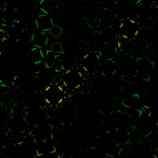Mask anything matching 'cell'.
Listing matches in <instances>:
<instances>
[{"label":"cell","instance_id":"obj_14","mask_svg":"<svg viewBox=\"0 0 158 158\" xmlns=\"http://www.w3.org/2000/svg\"><path fill=\"white\" fill-rule=\"evenodd\" d=\"M131 152H132L136 158H150L152 156L150 144L144 139L142 141L132 142L131 144Z\"/></svg>","mask_w":158,"mask_h":158},{"label":"cell","instance_id":"obj_20","mask_svg":"<svg viewBox=\"0 0 158 158\" xmlns=\"http://www.w3.org/2000/svg\"><path fill=\"white\" fill-rule=\"evenodd\" d=\"M31 44L32 47L40 48H47L48 46V32H40L37 31L32 34L31 36Z\"/></svg>","mask_w":158,"mask_h":158},{"label":"cell","instance_id":"obj_5","mask_svg":"<svg viewBox=\"0 0 158 158\" xmlns=\"http://www.w3.org/2000/svg\"><path fill=\"white\" fill-rule=\"evenodd\" d=\"M23 115L31 127H35L41 125V123H47L51 118V116H49L46 107L33 109V110H26L24 111Z\"/></svg>","mask_w":158,"mask_h":158},{"label":"cell","instance_id":"obj_32","mask_svg":"<svg viewBox=\"0 0 158 158\" xmlns=\"http://www.w3.org/2000/svg\"><path fill=\"white\" fill-rule=\"evenodd\" d=\"M48 2H49V3H52V4H56V3H58L60 0H47Z\"/></svg>","mask_w":158,"mask_h":158},{"label":"cell","instance_id":"obj_26","mask_svg":"<svg viewBox=\"0 0 158 158\" xmlns=\"http://www.w3.org/2000/svg\"><path fill=\"white\" fill-rule=\"evenodd\" d=\"M62 31H63V28L61 26H59L57 23H54L52 26V28L48 30V34L52 38L56 39V40H59V37H60Z\"/></svg>","mask_w":158,"mask_h":158},{"label":"cell","instance_id":"obj_1","mask_svg":"<svg viewBox=\"0 0 158 158\" xmlns=\"http://www.w3.org/2000/svg\"><path fill=\"white\" fill-rule=\"evenodd\" d=\"M43 98L44 101V106L56 109L59 108L64 101L67 100L68 92L60 82L54 81L42 91Z\"/></svg>","mask_w":158,"mask_h":158},{"label":"cell","instance_id":"obj_6","mask_svg":"<svg viewBox=\"0 0 158 158\" xmlns=\"http://www.w3.org/2000/svg\"><path fill=\"white\" fill-rule=\"evenodd\" d=\"M135 14V19L138 22H145L148 20H152L155 14V10L153 7V4L145 1V0H139L132 9Z\"/></svg>","mask_w":158,"mask_h":158},{"label":"cell","instance_id":"obj_19","mask_svg":"<svg viewBox=\"0 0 158 158\" xmlns=\"http://www.w3.org/2000/svg\"><path fill=\"white\" fill-rule=\"evenodd\" d=\"M53 24L54 22L52 20V18L49 17L47 13H44V12L39 14L36 20H35L36 29H37V31H40V32H48V30L52 28Z\"/></svg>","mask_w":158,"mask_h":158},{"label":"cell","instance_id":"obj_16","mask_svg":"<svg viewBox=\"0 0 158 158\" xmlns=\"http://www.w3.org/2000/svg\"><path fill=\"white\" fill-rule=\"evenodd\" d=\"M98 54L101 60H115L118 56V48L115 44H101L98 48Z\"/></svg>","mask_w":158,"mask_h":158},{"label":"cell","instance_id":"obj_31","mask_svg":"<svg viewBox=\"0 0 158 158\" xmlns=\"http://www.w3.org/2000/svg\"><path fill=\"white\" fill-rule=\"evenodd\" d=\"M152 157L153 158H158V147L156 149H154L152 151Z\"/></svg>","mask_w":158,"mask_h":158},{"label":"cell","instance_id":"obj_2","mask_svg":"<svg viewBox=\"0 0 158 158\" xmlns=\"http://www.w3.org/2000/svg\"><path fill=\"white\" fill-rule=\"evenodd\" d=\"M5 127L12 137H21L24 135H28L31 126L26 121L23 113H14L7 118Z\"/></svg>","mask_w":158,"mask_h":158},{"label":"cell","instance_id":"obj_8","mask_svg":"<svg viewBox=\"0 0 158 158\" xmlns=\"http://www.w3.org/2000/svg\"><path fill=\"white\" fill-rule=\"evenodd\" d=\"M21 105L23 107L24 111L46 107V106H44V98H43V94H42L41 91L22 94Z\"/></svg>","mask_w":158,"mask_h":158},{"label":"cell","instance_id":"obj_10","mask_svg":"<svg viewBox=\"0 0 158 158\" xmlns=\"http://www.w3.org/2000/svg\"><path fill=\"white\" fill-rule=\"evenodd\" d=\"M20 20H21V16L16 6L8 3L2 8L1 14H0L1 26H11L19 22Z\"/></svg>","mask_w":158,"mask_h":158},{"label":"cell","instance_id":"obj_35","mask_svg":"<svg viewBox=\"0 0 158 158\" xmlns=\"http://www.w3.org/2000/svg\"><path fill=\"white\" fill-rule=\"evenodd\" d=\"M4 6H2L1 4H0V14H1V11H2V8H3Z\"/></svg>","mask_w":158,"mask_h":158},{"label":"cell","instance_id":"obj_4","mask_svg":"<svg viewBox=\"0 0 158 158\" xmlns=\"http://www.w3.org/2000/svg\"><path fill=\"white\" fill-rule=\"evenodd\" d=\"M118 37L133 41L135 40L140 32L139 22L135 18L123 17L118 27Z\"/></svg>","mask_w":158,"mask_h":158},{"label":"cell","instance_id":"obj_23","mask_svg":"<svg viewBox=\"0 0 158 158\" xmlns=\"http://www.w3.org/2000/svg\"><path fill=\"white\" fill-rule=\"evenodd\" d=\"M13 137L6 127H0V151L12 142Z\"/></svg>","mask_w":158,"mask_h":158},{"label":"cell","instance_id":"obj_9","mask_svg":"<svg viewBox=\"0 0 158 158\" xmlns=\"http://www.w3.org/2000/svg\"><path fill=\"white\" fill-rule=\"evenodd\" d=\"M54 126L51 123H44L41 125L31 127L28 132V135L32 137L34 140H44L52 136Z\"/></svg>","mask_w":158,"mask_h":158},{"label":"cell","instance_id":"obj_22","mask_svg":"<svg viewBox=\"0 0 158 158\" xmlns=\"http://www.w3.org/2000/svg\"><path fill=\"white\" fill-rule=\"evenodd\" d=\"M28 60L33 64H43L44 60V49L40 48L32 47L27 54Z\"/></svg>","mask_w":158,"mask_h":158},{"label":"cell","instance_id":"obj_33","mask_svg":"<svg viewBox=\"0 0 158 158\" xmlns=\"http://www.w3.org/2000/svg\"><path fill=\"white\" fill-rule=\"evenodd\" d=\"M145 1L149 2V3H151V4H154V3H157V2H158V0H145Z\"/></svg>","mask_w":158,"mask_h":158},{"label":"cell","instance_id":"obj_34","mask_svg":"<svg viewBox=\"0 0 158 158\" xmlns=\"http://www.w3.org/2000/svg\"><path fill=\"white\" fill-rule=\"evenodd\" d=\"M155 131H156L157 133H158V122L156 123V125H155Z\"/></svg>","mask_w":158,"mask_h":158},{"label":"cell","instance_id":"obj_18","mask_svg":"<svg viewBox=\"0 0 158 158\" xmlns=\"http://www.w3.org/2000/svg\"><path fill=\"white\" fill-rule=\"evenodd\" d=\"M118 21V15L110 9H103L99 15V22L104 28L115 26Z\"/></svg>","mask_w":158,"mask_h":158},{"label":"cell","instance_id":"obj_24","mask_svg":"<svg viewBox=\"0 0 158 158\" xmlns=\"http://www.w3.org/2000/svg\"><path fill=\"white\" fill-rule=\"evenodd\" d=\"M144 140H146L150 144L152 151L158 147V133L155 130H152L144 135Z\"/></svg>","mask_w":158,"mask_h":158},{"label":"cell","instance_id":"obj_13","mask_svg":"<svg viewBox=\"0 0 158 158\" xmlns=\"http://www.w3.org/2000/svg\"><path fill=\"white\" fill-rule=\"evenodd\" d=\"M154 68V63L150 59L143 56L136 59V73L135 76L140 77L142 80L149 79L151 73Z\"/></svg>","mask_w":158,"mask_h":158},{"label":"cell","instance_id":"obj_29","mask_svg":"<svg viewBox=\"0 0 158 158\" xmlns=\"http://www.w3.org/2000/svg\"><path fill=\"white\" fill-rule=\"evenodd\" d=\"M35 158H62V156H61V155H59L56 151H54V152L46 153V154H43V155L35 156Z\"/></svg>","mask_w":158,"mask_h":158},{"label":"cell","instance_id":"obj_36","mask_svg":"<svg viewBox=\"0 0 158 158\" xmlns=\"http://www.w3.org/2000/svg\"><path fill=\"white\" fill-rule=\"evenodd\" d=\"M0 29H1V24H0Z\"/></svg>","mask_w":158,"mask_h":158},{"label":"cell","instance_id":"obj_17","mask_svg":"<svg viewBox=\"0 0 158 158\" xmlns=\"http://www.w3.org/2000/svg\"><path fill=\"white\" fill-rule=\"evenodd\" d=\"M118 38V28H115V26L103 28V30L99 34V39L103 44H115Z\"/></svg>","mask_w":158,"mask_h":158},{"label":"cell","instance_id":"obj_28","mask_svg":"<svg viewBox=\"0 0 158 158\" xmlns=\"http://www.w3.org/2000/svg\"><path fill=\"white\" fill-rule=\"evenodd\" d=\"M118 0H101L103 9H110L113 10L116 8Z\"/></svg>","mask_w":158,"mask_h":158},{"label":"cell","instance_id":"obj_7","mask_svg":"<svg viewBox=\"0 0 158 158\" xmlns=\"http://www.w3.org/2000/svg\"><path fill=\"white\" fill-rule=\"evenodd\" d=\"M102 60L96 52H89L84 53L81 58V69L83 72L88 74H93L99 70Z\"/></svg>","mask_w":158,"mask_h":158},{"label":"cell","instance_id":"obj_27","mask_svg":"<svg viewBox=\"0 0 158 158\" xmlns=\"http://www.w3.org/2000/svg\"><path fill=\"white\" fill-rule=\"evenodd\" d=\"M47 14L48 15L49 17L52 18V21H53L54 23H56V22L57 21V20L62 16L61 10H60V9H58L56 6H52L51 9L48 10Z\"/></svg>","mask_w":158,"mask_h":158},{"label":"cell","instance_id":"obj_25","mask_svg":"<svg viewBox=\"0 0 158 158\" xmlns=\"http://www.w3.org/2000/svg\"><path fill=\"white\" fill-rule=\"evenodd\" d=\"M44 49H49L51 52H52L54 54H56V56H59V54H61L64 52V48H63V43L58 41H54L51 44H48V46L47 47V48Z\"/></svg>","mask_w":158,"mask_h":158},{"label":"cell","instance_id":"obj_11","mask_svg":"<svg viewBox=\"0 0 158 158\" xmlns=\"http://www.w3.org/2000/svg\"><path fill=\"white\" fill-rule=\"evenodd\" d=\"M57 72L54 70L52 67H47L44 64L39 69L37 72V79H38V85H39V91H43L47 86L52 82L56 81V78L57 75Z\"/></svg>","mask_w":158,"mask_h":158},{"label":"cell","instance_id":"obj_30","mask_svg":"<svg viewBox=\"0 0 158 158\" xmlns=\"http://www.w3.org/2000/svg\"><path fill=\"white\" fill-rule=\"evenodd\" d=\"M122 158H136V157H135V155L133 154L132 152H127V153H126V154L123 155Z\"/></svg>","mask_w":158,"mask_h":158},{"label":"cell","instance_id":"obj_21","mask_svg":"<svg viewBox=\"0 0 158 158\" xmlns=\"http://www.w3.org/2000/svg\"><path fill=\"white\" fill-rule=\"evenodd\" d=\"M118 69L117 62L115 60H103L100 64L99 70L104 77H113Z\"/></svg>","mask_w":158,"mask_h":158},{"label":"cell","instance_id":"obj_15","mask_svg":"<svg viewBox=\"0 0 158 158\" xmlns=\"http://www.w3.org/2000/svg\"><path fill=\"white\" fill-rule=\"evenodd\" d=\"M34 148L36 156L56 151V143L52 136L44 140H34Z\"/></svg>","mask_w":158,"mask_h":158},{"label":"cell","instance_id":"obj_3","mask_svg":"<svg viewBox=\"0 0 158 158\" xmlns=\"http://www.w3.org/2000/svg\"><path fill=\"white\" fill-rule=\"evenodd\" d=\"M60 83L67 92H75L84 84V73L79 68H68L63 71Z\"/></svg>","mask_w":158,"mask_h":158},{"label":"cell","instance_id":"obj_12","mask_svg":"<svg viewBox=\"0 0 158 158\" xmlns=\"http://www.w3.org/2000/svg\"><path fill=\"white\" fill-rule=\"evenodd\" d=\"M117 71L120 72L122 77H132L136 73V60L131 56H122L118 61Z\"/></svg>","mask_w":158,"mask_h":158}]
</instances>
